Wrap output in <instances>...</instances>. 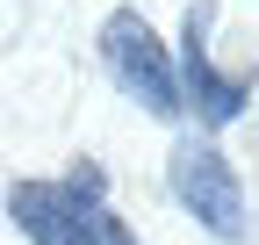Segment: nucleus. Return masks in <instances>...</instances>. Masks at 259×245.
Returning a JSON list of instances; mask_svg holds the SVG:
<instances>
[{
  "label": "nucleus",
  "instance_id": "obj_1",
  "mask_svg": "<svg viewBox=\"0 0 259 245\" xmlns=\"http://www.w3.org/2000/svg\"><path fill=\"white\" fill-rule=\"evenodd\" d=\"M101 166H72L65 180H15L8 188V224L29 245H137L115 209H108Z\"/></svg>",
  "mask_w": 259,
  "mask_h": 245
},
{
  "label": "nucleus",
  "instance_id": "obj_2",
  "mask_svg": "<svg viewBox=\"0 0 259 245\" xmlns=\"http://www.w3.org/2000/svg\"><path fill=\"white\" fill-rule=\"evenodd\" d=\"M166 188H173V202H180L209 238H223V245H245V238H252L245 180H238V166L223 159L209 137H180V144H173V159H166Z\"/></svg>",
  "mask_w": 259,
  "mask_h": 245
},
{
  "label": "nucleus",
  "instance_id": "obj_3",
  "mask_svg": "<svg viewBox=\"0 0 259 245\" xmlns=\"http://www.w3.org/2000/svg\"><path fill=\"white\" fill-rule=\"evenodd\" d=\"M101 65H108V79H115L144 115L180 123V72H173L166 44H158V29H151L137 8H115V15L101 22Z\"/></svg>",
  "mask_w": 259,
  "mask_h": 245
},
{
  "label": "nucleus",
  "instance_id": "obj_4",
  "mask_svg": "<svg viewBox=\"0 0 259 245\" xmlns=\"http://www.w3.org/2000/svg\"><path fill=\"white\" fill-rule=\"evenodd\" d=\"M209 22H216V0H194V8H187V29H180V108H194L209 130H223V123L245 115L252 79H231V72L216 65Z\"/></svg>",
  "mask_w": 259,
  "mask_h": 245
}]
</instances>
